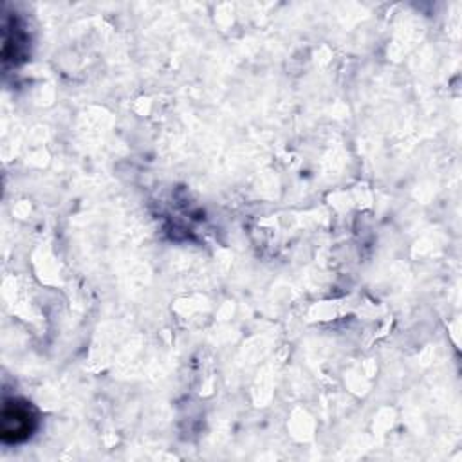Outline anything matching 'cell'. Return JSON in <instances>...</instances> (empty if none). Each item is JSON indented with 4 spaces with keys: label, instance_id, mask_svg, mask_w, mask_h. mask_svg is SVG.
Instances as JSON below:
<instances>
[{
    "label": "cell",
    "instance_id": "obj_1",
    "mask_svg": "<svg viewBox=\"0 0 462 462\" xmlns=\"http://www.w3.org/2000/svg\"><path fill=\"white\" fill-rule=\"evenodd\" d=\"M36 415L27 402L22 401H7L2 410L0 433L4 442L16 444L25 440L34 430Z\"/></svg>",
    "mask_w": 462,
    "mask_h": 462
}]
</instances>
